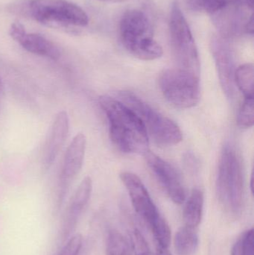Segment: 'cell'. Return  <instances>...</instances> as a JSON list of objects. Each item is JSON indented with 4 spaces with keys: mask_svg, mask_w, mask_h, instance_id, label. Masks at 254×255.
I'll return each mask as SVG.
<instances>
[{
    "mask_svg": "<svg viewBox=\"0 0 254 255\" xmlns=\"http://www.w3.org/2000/svg\"><path fill=\"white\" fill-rule=\"evenodd\" d=\"M243 2L251 10L254 9V0H243Z\"/></svg>",
    "mask_w": 254,
    "mask_h": 255,
    "instance_id": "obj_27",
    "label": "cell"
},
{
    "mask_svg": "<svg viewBox=\"0 0 254 255\" xmlns=\"http://www.w3.org/2000/svg\"><path fill=\"white\" fill-rule=\"evenodd\" d=\"M131 246L134 255H152L146 238L138 229H134L133 232Z\"/></svg>",
    "mask_w": 254,
    "mask_h": 255,
    "instance_id": "obj_23",
    "label": "cell"
},
{
    "mask_svg": "<svg viewBox=\"0 0 254 255\" xmlns=\"http://www.w3.org/2000/svg\"><path fill=\"white\" fill-rule=\"evenodd\" d=\"M237 124L242 128H250L254 124V98H246L237 118Z\"/></svg>",
    "mask_w": 254,
    "mask_h": 255,
    "instance_id": "obj_21",
    "label": "cell"
},
{
    "mask_svg": "<svg viewBox=\"0 0 254 255\" xmlns=\"http://www.w3.org/2000/svg\"><path fill=\"white\" fill-rule=\"evenodd\" d=\"M216 188L224 208L232 215H239L243 204V169L237 151L230 145L225 146L221 154Z\"/></svg>",
    "mask_w": 254,
    "mask_h": 255,
    "instance_id": "obj_4",
    "label": "cell"
},
{
    "mask_svg": "<svg viewBox=\"0 0 254 255\" xmlns=\"http://www.w3.org/2000/svg\"><path fill=\"white\" fill-rule=\"evenodd\" d=\"M121 98L132 109L144 124L146 130L158 144L174 145L182 140V132L178 126L155 110L150 105L143 101L135 94L128 91L121 94Z\"/></svg>",
    "mask_w": 254,
    "mask_h": 255,
    "instance_id": "obj_5",
    "label": "cell"
},
{
    "mask_svg": "<svg viewBox=\"0 0 254 255\" xmlns=\"http://www.w3.org/2000/svg\"><path fill=\"white\" fill-rule=\"evenodd\" d=\"M212 52L222 89L227 97H232L235 91L234 75L236 70L231 49L222 40H216L212 42Z\"/></svg>",
    "mask_w": 254,
    "mask_h": 255,
    "instance_id": "obj_12",
    "label": "cell"
},
{
    "mask_svg": "<svg viewBox=\"0 0 254 255\" xmlns=\"http://www.w3.org/2000/svg\"><path fill=\"white\" fill-rule=\"evenodd\" d=\"M83 245V238L81 235H76L70 238L58 255H80Z\"/></svg>",
    "mask_w": 254,
    "mask_h": 255,
    "instance_id": "obj_24",
    "label": "cell"
},
{
    "mask_svg": "<svg viewBox=\"0 0 254 255\" xmlns=\"http://www.w3.org/2000/svg\"><path fill=\"white\" fill-rule=\"evenodd\" d=\"M92 190V179L89 177H86L75 192L64 217L62 229V236L64 240L70 236L76 228L79 217L90 199Z\"/></svg>",
    "mask_w": 254,
    "mask_h": 255,
    "instance_id": "obj_13",
    "label": "cell"
},
{
    "mask_svg": "<svg viewBox=\"0 0 254 255\" xmlns=\"http://www.w3.org/2000/svg\"><path fill=\"white\" fill-rule=\"evenodd\" d=\"M86 139L79 133L73 138L67 148L58 181V201L62 203L69 189L83 166L86 151Z\"/></svg>",
    "mask_w": 254,
    "mask_h": 255,
    "instance_id": "obj_8",
    "label": "cell"
},
{
    "mask_svg": "<svg viewBox=\"0 0 254 255\" xmlns=\"http://www.w3.org/2000/svg\"><path fill=\"white\" fill-rule=\"evenodd\" d=\"M101 1H109V2H122V1H128V0H101Z\"/></svg>",
    "mask_w": 254,
    "mask_h": 255,
    "instance_id": "obj_29",
    "label": "cell"
},
{
    "mask_svg": "<svg viewBox=\"0 0 254 255\" xmlns=\"http://www.w3.org/2000/svg\"><path fill=\"white\" fill-rule=\"evenodd\" d=\"M22 12L50 28L71 29L89 23L86 12L67 0H28Z\"/></svg>",
    "mask_w": 254,
    "mask_h": 255,
    "instance_id": "obj_3",
    "label": "cell"
},
{
    "mask_svg": "<svg viewBox=\"0 0 254 255\" xmlns=\"http://www.w3.org/2000/svg\"><path fill=\"white\" fill-rule=\"evenodd\" d=\"M244 31H246L248 34H254V14L252 13V16L249 18L248 20L247 23H246V26H245Z\"/></svg>",
    "mask_w": 254,
    "mask_h": 255,
    "instance_id": "obj_25",
    "label": "cell"
},
{
    "mask_svg": "<svg viewBox=\"0 0 254 255\" xmlns=\"http://www.w3.org/2000/svg\"><path fill=\"white\" fill-rule=\"evenodd\" d=\"M144 156L149 169L170 199L174 203L181 205L184 202L186 195L178 172L168 162L155 153L148 151Z\"/></svg>",
    "mask_w": 254,
    "mask_h": 255,
    "instance_id": "obj_9",
    "label": "cell"
},
{
    "mask_svg": "<svg viewBox=\"0 0 254 255\" xmlns=\"http://www.w3.org/2000/svg\"><path fill=\"white\" fill-rule=\"evenodd\" d=\"M204 193L200 189L192 190L183 210V220L188 227H198L202 218Z\"/></svg>",
    "mask_w": 254,
    "mask_h": 255,
    "instance_id": "obj_15",
    "label": "cell"
},
{
    "mask_svg": "<svg viewBox=\"0 0 254 255\" xmlns=\"http://www.w3.org/2000/svg\"><path fill=\"white\" fill-rule=\"evenodd\" d=\"M159 85L165 98L180 109H190L200 100L199 76L181 69L164 70Z\"/></svg>",
    "mask_w": 254,
    "mask_h": 255,
    "instance_id": "obj_7",
    "label": "cell"
},
{
    "mask_svg": "<svg viewBox=\"0 0 254 255\" xmlns=\"http://www.w3.org/2000/svg\"><path fill=\"white\" fill-rule=\"evenodd\" d=\"M240 0H189V5L197 11L215 15Z\"/></svg>",
    "mask_w": 254,
    "mask_h": 255,
    "instance_id": "obj_19",
    "label": "cell"
},
{
    "mask_svg": "<svg viewBox=\"0 0 254 255\" xmlns=\"http://www.w3.org/2000/svg\"><path fill=\"white\" fill-rule=\"evenodd\" d=\"M120 178L129 193L137 214L148 224H152L161 214L140 178L128 172H122Z\"/></svg>",
    "mask_w": 254,
    "mask_h": 255,
    "instance_id": "obj_10",
    "label": "cell"
},
{
    "mask_svg": "<svg viewBox=\"0 0 254 255\" xmlns=\"http://www.w3.org/2000/svg\"><path fill=\"white\" fill-rule=\"evenodd\" d=\"M231 255H254V229L246 232L234 244Z\"/></svg>",
    "mask_w": 254,
    "mask_h": 255,
    "instance_id": "obj_22",
    "label": "cell"
},
{
    "mask_svg": "<svg viewBox=\"0 0 254 255\" xmlns=\"http://www.w3.org/2000/svg\"><path fill=\"white\" fill-rule=\"evenodd\" d=\"M157 255H171L168 250V248L158 247L157 249Z\"/></svg>",
    "mask_w": 254,
    "mask_h": 255,
    "instance_id": "obj_26",
    "label": "cell"
},
{
    "mask_svg": "<svg viewBox=\"0 0 254 255\" xmlns=\"http://www.w3.org/2000/svg\"><path fill=\"white\" fill-rule=\"evenodd\" d=\"M106 254L133 255L132 246L125 235L116 229H112L107 235Z\"/></svg>",
    "mask_w": 254,
    "mask_h": 255,
    "instance_id": "obj_18",
    "label": "cell"
},
{
    "mask_svg": "<svg viewBox=\"0 0 254 255\" xmlns=\"http://www.w3.org/2000/svg\"><path fill=\"white\" fill-rule=\"evenodd\" d=\"M99 104L108 121L110 139L122 152L143 154L149 151L144 124L127 105L111 97H100Z\"/></svg>",
    "mask_w": 254,
    "mask_h": 255,
    "instance_id": "obj_1",
    "label": "cell"
},
{
    "mask_svg": "<svg viewBox=\"0 0 254 255\" xmlns=\"http://www.w3.org/2000/svg\"><path fill=\"white\" fill-rule=\"evenodd\" d=\"M169 32L173 53L179 68L200 75V60L195 40L177 1L171 6Z\"/></svg>",
    "mask_w": 254,
    "mask_h": 255,
    "instance_id": "obj_6",
    "label": "cell"
},
{
    "mask_svg": "<svg viewBox=\"0 0 254 255\" xmlns=\"http://www.w3.org/2000/svg\"><path fill=\"white\" fill-rule=\"evenodd\" d=\"M251 190H252V194H254V174L252 173V179H251Z\"/></svg>",
    "mask_w": 254,
    "mask_h": 255,
    "instance_id": "obj_30",
    "label": "cell"
},
{
    "mask_svg": "<svg viewBox=\"0 0 254 255\" xmlns=\"http://www.w3.org/2000/svg\"><path fill=\"white\" fill-rule=\"evenodd\" d=\"M4 84H3L2 79L0 77V103H1V99H2L3 94H4Z\"/></svg>",
    "mask_w": 254,
    "mask_h": 255,
    "instance_id": "obj_28",
    "label": "cell"
},
{
    "mask_svg": "<svg viewBox=\"0 0 254 255\" xmlns=\"http://www.w3.org/2000/svg\"><path fill=\"white\" fill-rule=\"evenodd\" d=\"M234 82L245 98H254V64H245L236 69Z\"/></svg>",
    "mask_w": 254,
    "mask_h": 255,
    "instance_id": "obj_17",
    "label": "cell"
},
{
    "mask_svg": "<svg viewBox=\"0 0 254 255\" xmlns=\"http://www.w3.org/2000/svg\"><path fill=\"white\" fill-rule=\"evenodd\" d=\"M198 236L193 228H180L174 237V247L179 255H193L198 247Z\"/></svg>",
    "mask_w": 254,
    "mask_h": 255,
    "instance_id": "obj_16",
    "label": "cell"
},
{
    "mask_svg": "<svg viewBox=\"0 0 254 255\" xmlns=\"http://www.w3.org/2000/svg\"><path fill=\"white\" fill-rule=\"evenodd\" d=\"M10 37L24 49L40 56L57 61L61 57L59 48L44 36L37 33H28L19 22H13L9 29Z\"/></svg>",
    "mask_w": 254,
    "mask_h": 255,
    "instance_id": "obj_11",
    "label": "cell"
},
{
    "mask_svg": "<svg viewBox=\"0 0 254 255\" xmlns=\"http://www.w3.org/2000/svg\"><path fill=\"white\" fill-rule=\"evenodd\" d=\"M121 40L135 58L152 61L161 58L163 49L154 38L153 27L147 15L140 10L125 12L119 25Z\"/></svg>",
    "mask_w": 254,
    "mask_h": 255,
    "instance_id": "obj_2",
    "label": "cell"
},
{
    "mask_svg": "<svg viewBox=\"0 0 254 255\" xmlns=\"http://www.w3.org/2000/svg\"><path fill=\"white\" fill-rule=\"evenodd\" d=\"M70 130V119L67 112H59L52 124L50 134L45 145L43 165L49 169L62 149Z\"/></svg>",
    "mask_w": 254,
    "mask_h": 255,
    "instance_id": "obj_14",
    "label": "cell"
},
{
    "mask_svg": "<svg viewBox=\"0 0 254 255\" xmlns=\"http://www.w3.org/2000/svg\"><path fill=\"white\" fill-rule=\"evenodd\" d=\"M149 226L158 242V247L169 248L171 242V230L164 217L160 215Z\"/></svg>",
    "mask_w": 254,
    "mask_h": 255,
    "instance_id": "obj_20",
    "label": "cell"
}]
</instances>
